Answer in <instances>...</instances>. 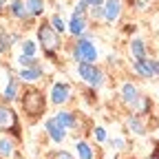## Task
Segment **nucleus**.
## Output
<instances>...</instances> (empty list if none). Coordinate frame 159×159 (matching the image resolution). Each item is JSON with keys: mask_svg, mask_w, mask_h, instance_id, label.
Returning a JSON list of instances; mask_svg holds the SVG:
<instances>
[{"mask_svg": "<svg viewBox=\"0 0 159 159\" xmlns=\"http://www.w3.org/2000/svg\"><path fill=\"white\" fill-rule=\"evenodd\" d=\"M20 99V106H22L25 115L29 119H38V117H42L44 111H47V99H44V93L35 89V86H27L22 91V95L18 97Z\"/></svg>", "mask_w": 159, "mask_h": 159, "instance_id": "f257e3e1", "label": "nucleus"}, {"mask_svg": "<svg viewBox=\"0 0 159 159\" xmlns=\"http://www.w3.org/2000/svg\"><path fill=\"white\" fill-rule=\"evenodd\" d=\"M38 42H40V47H42V51H44V55L47 57H51L53 62H57V51H60V33L51 27V22H40V27H38Z\"/></svg>", "mask_w": 159, "mask_h": 159, "instance_id": "f03ea898", "label": "nucleus"}, {"mask_svg": "<svg viewBox=\"0 0 159 159\" xmlns=\"http://www.w3.org/2000/svg\"><path fill=\"white\" fill-rule=\"evenodd\" d=\"M71 55H73V60L77 64L80 62H95V60H97V49H95V44L91 42L89 38L80 35L73 42V47H71Z\"/></svg>", "mask_w": 159, "mask_h": 159, "instance_id": "7ed1b4c3", "label": "nucleus"}, {"mask_svg": "<svg viewBox=\"0 0 159 159\" xmlns=\"http://www.w3.org/2000/svg\"><path fill=\"white\" fill-rule=\"evenodd\" d=\"M0 130H2V133H11L16 139H20V122H18V115H16V111L7 102L0 104Z\"/></svg>", "mask_w": 159, "mask_h": 159, "instance_id": "20e7f679", "label": "nucleus"}, {"mask_svg": "<svg viewBox=\"0 0 159 159\" xmlns=\"http://www.w3.org/2000/svg\"><path fill=\"white\" fill-rule=\"evenodd\" d=\"M77 75L82 77L89 86H93V89H99V86L104 84L102 71H99L93 62H80V64H77Z\"/></svg>", "mask_w": 159, "mask_h": 159, "instance_id": "39448f33", "label": "nucleus"}, {"mask_svg": "<svg viewBox=\"0 0 159 159\" xmlns=\"http://www.w3.org/2000/svg\"><path fill=\"white\" fill-rule=\"evenodd\" d=\"M44 128H47V133H49V137L53 139V142H64V137H66V128L57 122L55 117H49V119H44Z\"/></svg>", "mask_w": 159, "mask_h": 159, "instance_id": "423d86ee", "label": "nucleus"}, {"mask_svg": "<svg viewBox=\"0 0 159 159\" xmlns=\"http://www.w3.org/2000/svg\"><path fill=\"white\" fill-rule=\"evenodd\" d=\"M69 97H71V86L66 84V82H55L53 86H51V102L53 104H64V102H69Z\"/></svg>", "mask_w": 159, "mask_h": 159, "instance_id": "0eeeda50", "label": "nucleus"}, {"mask_svg": "<svg viewBox=\"0 0 159 159\" xmlns=\"http://www.w3.org/2000/svg\"><path fill=\"white\" fill-rule=\"evenodd\" d=\"M122 16V0H104V20L113 25Z\"/></svg>", "mask_w": 159, "mask_h": 159, "instance_id": "6e6552de", "label": "nucleus"}, {"mask_svg": "<svg viewBox=\"0 0 159 159\" xmlns=\"http://www.w3.org/2000/svg\"><path fill=\"white\" fill-rule=\"evenodd\" d=\"M122 99H124V104H126V106L137 108V104L142 102V97H139V93H137V86L130 84V82H126V84L122 86Z\"/></svg>", "mask_w": 159, "mask_h": 159, "instance_id": "1a4fd4ad", "label": "nucleus"}, {"mask_svg": "<svg viewBox=\"0 0 159 159\" xmlns=\"http://www.w3.org/2000/svg\"><path fill=\"white\" fill-rule=\"evenodd\" d=\"M69 33L80 38L86 33V16H80V13H73L71 20H69Z\"/></svg>", "mask_w": 159, "mask_h": 159, "instance_id": "9d476101", "label": "nucleus"}, {"mask_svg": "<svg viewBox=\"0 0 159 159\" xmlns=\"http://www.w3.org/2000/svg\"><path fill=\"white\" fill-rule=\"evenodd\" d=\"M9 16L18 18V20H25V18H31L29 9H27V2L25 0H11L9 2Z\"/></svg>", "mask_w": 159, "mask_h": 159, "instance_id": "9b49d317", "label": "nucleus"}, {"mask_svg": "<svg viewBox=\"0 0 159 159\" xmlns=\"http://www.w3.org/2000/svg\"><path fill=\"white\" fill-rule=\"evenodd\" d=\"M44 73L42 64H35V66H27L20 71V80H25V82H35V80H40Z\"/></svg>", "mask_w": 159, "mask_h": 159, "instance_id": "f8f14e48", "label": "nucleus"}, {"mask_svg": "<svg viewBox=\"0 0 159 159\" xmlns=\"http://www.w3.org/2000/svg\"><path fill=\"white\" fill-rule=\"evenodd\" d=\"M133 71H135L137 75L146 77V80H152V77H155V75H152V71H150V64H148V57L135 60V62H133Z\"/></svg>", "mask_w": 159, "mask_h": 159, "instance_id": "ddd939ff", "label": "nucleus"}, {"mask_svg": "<svg viewBox=\"0 0 159 159\" xmlns=\"http://www.w3.org/2000/svg\"><path fill=\"white\" fill-rule=\"evenodd\" d=\"M126 128L130 133H135V135H144L146 133V128L142 124V119H139V115H128L126 117Z\"/></svg>", "mask_w": 159, "mask_h": 159, "instance_id": "4468645a", "label": "nucleus"}, {"mask_svg": "<svg viewBox=\"0 0 159 159\" xmlns=\"http://www.w3.org/2000/svg\"><path fill=\"white\" fill-rule=\"evenodd\" d=\"M130 55H133L135 60L146 57V44H144V40H139V38L130 40Z\"/></svg>", "mask_w": 159, "mask_h": 159, "instance_id": "2eb2a0df", "label": "nucleus"}, {"mask_svg": "<svg viewBox=\"0 0 159 159\" xmlns=\"http://www.w3.org/2000/svg\"><path fill=\"white\" fill-rule=\"evenodd\" d=\"M2 99H5L7 104L13 102V99H18V80H16V77H9V84H7V89H5Z\"/></svg>", "mask_w": 159, "mask_h": 159, "instance_id": "dca6fc26", "label": "nucleus"}, {"mask_svg": "<svg viewBox=\"0 0 159 159\" xmlns=\"http://www.w3.org/2000/svg\"><path fill=\"white\" fill-rule=\"evenodd\" d=\"M13 40H16V35H9V31H7V29L0 27V53L11 51V42H13Z\"/></svg>", "mask_w": 159, "mask_h": 159, "instance_id": "f3484780", "label": "nucleus"}, {"mask_svg": "<svg viewBox=\"0 0 159 159\" xmlns=\"http://www.w3.org/2000/svg\"><path fill=\"white\" fill-rule=\"evenodd\" d=\"M27 2V9L31 13V18H38L44 13V0H25Z\"/></svg>", "mask_w": 159, "mask_h": 159, "instance_id": "a211bd4d", "label": "nucleus"}, {"mask_svg": "<svg viewBox=\"0 0 159 159\" xmlns=\"http://www.w3.org/2000/svg\"><path fill=\"white\" fill-rule=\"evenodd\" d=\"M55 119H57V122L62 124L64 128H73V126H75V115L69 113V111H60V113H55Z\"/></svg>", "mask_w": 159, "mask_h": 159, "instance_id": "6ab92c4d", "label": "nucleus"}, {"mask_svg": "<svg viewBox=\"0 0 159 159\" xmlns=\"http://www.w3.org/2000/svg\"><path fill=\"white\" fill-rule=\"evenodd\" d=\"M49 22H51V27H53L57 33H64V31H69V25L62 20V16H60V13H53V16L49 18Z\"/></svg>", "mask_w": 159, "mask_h": 159, "instance_id": "aec40b11", "label": "nucleus"}, {"mask_svg": "<svg viewBox=\"0 0 159 159\" xmlns=\"http://www.w3.org/2000/svg\"><path fill=\"white\" fill-rule=\"evenodd\" d=\"M75 150H77L80 159H93V157H95L93 150H91V146H89L86 142H77V144H75Z\"/></svg>", "mask_w": 159, "mask_h": 159, "instance_id": "412c9836", "label": "nucleus"}, {"mask_svg": "<svg viewBox=\"0 0 159 159\" xmlns=\"http://www.w3.org/2000/svg\"><path fill=\"white\" fill-rule=\"evenodd\" d=\"M0 155H2V157H11L13 155V144L9 142L7 137L0 139Z\"/></svg>", "mask_w": 159, "mask_h": 159, "instance_id": "4be33fe9", "label": "nucleus"}, {"mask_svg": "<svg viewBox=\"0 0 159 159\" xmlns=\"http://www.w3.org/2000/svg\"><path fill=\"white\" fill-rule=\"evenodd\" d=\"M18 64L22 66V69H27V66H35V64H40V62H38L35 57H31V55H25V53H22V55L18 57Z\"/></svg>", "mask_w": 159, "mask_h": 159, "instance_id": "5701e85b", "label": "nucleus"}, {"mask_svg": "<svg viewBox=\"0 0 159 159\" xmlns=\"http://www.w3.org/2000/svg\"><path fill=\"white\" fill-rule=\"evenodd\" d=\"M47 159H75V157L71 152H66V150H51L47 155Z\"/></svg>", "mask_w": 159, "mask_h": 159, "instance_id": "b1692460", "label": "nucleus"}, {"mask_svg": "<svg viewBox=\"0 0 159 159\" xmlns=\"http://www.w3.org/2000/svg\"><path fill=\"white\" fill-rule=\"evenodd\" d=\"M22 53L35 57V42H31V40H25V42H22Z\"/></svg>", "mask_w": 159, "mask_h": 159, "instance_id": "393cba45", "label": "nucleus"}, {"mask_svg": "<svg viewBox=\"0 0 159 159\" xmlns=\"http://www.w3.org/2000/svg\"><path fill=\"white\" fill-rule=\"evenodd\" d=\"M91 16H93V20H104V5L91 7Z\"/></svg>", "mask_w": 159, "mask_h": 159, "instance_id": "a878e982", "label": "nucleus"}, {"mask_svg": "<svg viewBox=\"0 0 159 159\" xmlns=\"http://www.w3.org/2000/svg\"><path fill=\"white\" fill-rule=\"evenodd\" d=\"M86 7H89V2H86V0H77V2H75V9H73V13L86 16Z\"/></svg>", "mask_w": 159, "mask_h": 159, "instance_id": "bb28decb", "label": "nucleus"}, {"mask_svg": "<svg viewBox=\"0 0 159 159\" xmlns=\"http://www.w3.org/2000/svg\"><path fill=\"white\" fill-rule=\"evenodd\" d=\"M93 137L97 139V142H106V130H104L102 126H97V128L93 130Z\"/></svg>", "mask_w": 159, "mask_h": 159, "instance_id": "cd10ccee", "label": "nucleus"}, {"mask_svg": "<svg viewBox=\"0 0 159 159\" xmlns=\"http://www.w3.org/2000/svg\"><path fill=\"white\" fill-rule=\"evenodd\" d=\"M148 64H150V71H152V75H155V77H159V60H152V57H148Z\"/></svg>", "mask_w": 159, "mask_h": 159, "instance_id": "c85d7f7f", "label": "nucleus"}, {"mask_svg": "<svg viewBox=\"0 0 159 159\" xmlns=\"http://www.w3.org/2000/svg\"><path fill=\"white\" fill-rule=\"evenodd\" d=\"M111 146L113 148H124V139H119V137L117 139H111Z\"/></svg>", "mask_w": 159, "mask_h": 159, "instance_id": "c756f323", "label": "nucleus"}, {"mask_svg": "<svg viewBox=\"0 0 159 159\" xmlns=\"http://www.w3.org/2000/svg\"><path fill=\"white\" fill-rule=\"evenodd\" d=\"M89 7H97V5H104V0H86Z\"/></svg>", "mask_w": 159, "mask_h": 159, "instance_id": "7c9ffc66", "label": "nucleus"}, {"mask_svg": "<svg viewBox=\"0 0 159 159\" xmlns=\"http://www.w3.org/2000/svg\"><path fill=\"white\" fill-rule=\"evenodd\" d=\"M5 2H7V0H0V7H2V5H5Z\"/></svg>", "mask_w": 159, "mask_h": 159, "instance_id": "2f4dec72", "label": "nucleus"}, {"mask_svg": "<svg viewBox=\"0 0 159 159\" xmlns=\"http://www.w3.org/2000/svg\"><path fill=\"white\" fill-rule=\"evenodd\" d=\"M150 159H157V157H150Z\"/></svg>", "mask_w": 159, "mask_h": 159, "instance_id": "473e14b6", "label": "nucleus"}]
</instances>
